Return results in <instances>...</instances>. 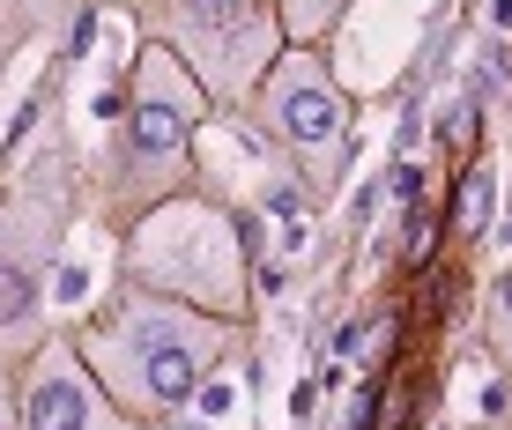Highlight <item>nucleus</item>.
Returning <instances> with one entry per match:
<instances>
[{
	"label": "nucleus",
	"mask_w": 512,
	"mask_h": 430,
	"mask_svg": "<svg viewBox=\"0 0 512 430\" xmlns=\"http://www.w3.org/2000/svg\"><path fill=\"white\" fill-rule=\"evenodd\" d=\"M238 342V319L193 312L179 297H156L141 282H119L112 304L90 319L75 356L97 371V386L127 408L134 423H171L208 393L216 364Z\"/></svg>",
	"instance_id": "f257e3e1"
},
{
	"label": "nucleus",
	"mask_w": 512,
	"mask_h": 430,
	"mask_svg": "<svg viewBox=\"0 0 512 430\" xmlns=\"http://www.w3.org/2000/svg\"><path fill=\"white\" fill-rule=\"evenodd\" d=\"M245 238L231 215H216L208 201H171L141 208L134 215V238H127V275L156 297H179L193 312H216V319H245Z\"/></svg>",
	"instance_id": "f03ea898"
},
{
	"label": "nucleus",
	"mask_w": 512,
	"mask_h": 430,
	"mask_svg": "<svg viewBox=\"0 0 512 430\" xmlns=\"http://www.w3.org/2000/svg\"><path fill=\"white\" fill-rule=\"evenodd\" d=\"M208 119V97L201 82L179 67V52L171 45H141L134 60V89H127V127H119V201L134 215L171 201V193H186V164H193V134H201Z\"/></svg>",
	"instance_id": "7ed1b4c3"
},
{
	"label": "nucleus",
	"mask_w": 512,
	"mask_h": 430,
	"mask_svg": "<svg viewBox=\"0 0 512 430\" xmlns=\"http://www.w3.org/2000/svg\"><path fill=\"white\" fill-rule=\"evenodd\" d=\"M156 45L179 52V67L201 82L208 104H245L282 52V23L268 0H171Z\"/></svg>",
	"instance_id": "20e7f679"
},
{
	"label": "nucleus",
	"mask_w": 512,
	"mask_h": 430,
	"mask_svg": "<svg viewBox=\"0 0 512 430\" xmlns=\"http://www.w3.org/2000/svg\"><path fill=\"white\" fill-rule=\"evenodd\" d=\"M60 230H67V193H15L0 208V364L30 356L45 342V282L60 267Z\"/></svg>",
	"instance_id": "39448f33"
},
{
	"label": "nucleus",
	"mask_w": 512,
	"mask_h": 430,
	"mask_svg": "<svg viewBox=\"0 0 512 430\" xmlns=\"http://www.w3.org/2000/svg\"><path fill=\"white\" fill-rule=\"evenodd\" d=\"M260 119H268V134L297 156V171H305L312 186H327V178L342 171L349 104H342V89H334L327 60L312 45L275 52V60H268V75H260Z\"/></svg>",
	"instance_id": "423d86ee"
},
{
	"label": "nucleus",
	"mask_w": 512,
	"mask_h": 430,
	"mask_svg": "<svg viewBox=\"0 0 512 430\" xmlns=\"http://www.w3.org/2000/svg\"><path fill=\"white\" fill-rule=\"evenodd\" d=\"M23 430H141L112 393L97 386V371L75 356V342H38L23 371Z\"/></svg>",
	"instance_id": "0eeeda50"
},
{
	"label": "nucleus",
	"mask_w": 512,
	"mask_h": 430,
	"mask_svg": "<svg viewBox=\"0 0 512 430\" xmlns=\"http://www.w3.org/2000/svg\"><path fill=\"white\" fill-rule=\"evenodd\" d=\"M82 8H90V0H0V67L38 38V30L67 23V15H82Z\"/></svg>",
	"instance_id": "6e6552de"
},
{
	"label": "nucleus",
	"mask_w": 512,
	"mask_h": 430,
	"mask_svg": "<svg viewBox=\"0 0 512 430\" xmlns=\"http://www.w3.org/2000/svg\"><path fill=\"white\" fill-rule=\"evenodd\" d=\"M342 15H349V0H282V15H275V23L282 30H290V38H327V30L334 23H342Z\"/></svg>",
	"instance_id": "1a4fd4ad"
},
{
	"label": "nucleus",
	"mask_w": 512,
	"mask_h": 430,
	"mask_svg": "<svg viewBox=\"0 0 512 430\" xmlns=\"http://www.w3.org/2000/svg\"><path fill=\"white\" fill-rule=\"evenodd\" d=\"M490 201H498V171H490V164H468V171H461V238H483Z\"/></svg>",
	"instance_id": "9d476101"
}]
</instances>
